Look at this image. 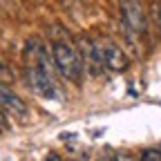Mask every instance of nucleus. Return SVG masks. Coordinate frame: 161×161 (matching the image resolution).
Wrapping results in <instances>:
<instances>
[{
	"label": "nucleus",
	"mask_w": 161,
	"mask_h": 161,
	"mask_svg": "<svg viewBox=\"0 0 161 161\" xmlns=\"http://www.w3.org/2000/svg\"><path fill=\"white\" fill-rule=\"evenodd\" d=\"M52 63L54 69L69 83H80L83 78V60L78 56V49L72 47L67 40H54L52 43Z\"/></svg>",
	"instance_id": "1"
},
{
	"label": "nucleus",
	"mask_w": 161,
	"mask_h": 161,
	"mask_svg": "<svg viewBox=\"0 0 161 161\" xmlns=\"http://www.w3.org/2000/svg\"><path fill=\"white\" fill-rule=\"evenodd\" d=\"M94 45H96V54H98V60H101L103 69H110V72H125L128 69L130 58L112 38H98V40H94Z\"/></svg>",
	"instance_id": "2"
},
{
	"label": "nucleus",
	"mask_w": 161,
	"mask_h": 161,
	"mask_svg": "<svg viewBox=\"0 0 161 161\" xmlns=\"http://www.w3.org/2000/svg\"><path fill=\"white\" fill-rule=\"evenodd\" d=\"M25 80L31 92H36L38 96L43 98H58L60 96V90L54 80V74L52 72H45L40 67H34V65H27L25 69Z\"/></svg>",
	"instance_id": "3"
},
{
	"label": "nucleus",
	"mask_w": 161,
	"mask_h": 161,
	"mask_svg": "<svg viewBox=\"0 0 161 161\" xmlns=\"http://www.w3.org/2000/svg\"><path fill=\"white\" fill-rule=\"evenodd\" d=\"M121 25L128 34H146L148 16L141 3H121Z\"/></svg>",
	"instance_id": "4"
},
{
	"label": "nucleus",
	"mask_w": 161,
	"mask_h": 161,
	"mask_svg": "<svg viewBox=\"0 0 161 161\" xmlns=\"http://www.w3.org/2000/svg\"><path fill=\"white\" fill-rule=\"evenodd\" d=\"M0 112H7L20 121H27V116H29L27 103L5 83H0Z\"/></svg>",
	"instance_id": "5"
},
{
	"label": "nucleus",
	"mask_w": 161,
	"mask_h": 161,
	"mask_svg": "<svg viewBox=\"0 0 161 161\" xmlns=\"http://www.w3.org/2000/svg\"><path fill=\"white\" fill-rule=\"evenodd\" d=\"M78 56L80 60H83V65H87V69L98 76L101 72H103V67H101V60H98V54H96V45L94 40L90 36H78Z\"/></svg>",
	"instance_id": "6"
},
{
	"label": "nucleus",
	"mask_w": 161,
	"mask_h": 161,
	"mask_svg": "<svg viewBox=\"0 0 161 161\" xmlns=\"http://www.w3.org/2000/svg\"><path fill=\"white\" fill-rule=\"evenodd\" d=\"M139 161H161V150H154V148H148L141 152V159Z\"/></svg>",
	"instance_id": "7"
},
{
	"label": "nucleus",
	"mask_w": 161,
	"mask_h": 161,
	"mask_svg": "<svg viewBox=\"0 0 161 161\" xmlns=\"http://www.w3.org/2000/svg\"><path fill=\"white\" fill-rule=\"evenodd\" d=\"M112 161H139V159H134V157H132V154H128V152H116Z\"/></svg>",
	"instance_id": "8"
},
{
	"label": "nucleus",
	"mask_w": 161,
	"mask_h": 161,
	"mask_svg": "<svg viewBox=\"0 0 161 161\" xmlns=\"http://www.w3.org/2000/svg\"><path fill=\"white\" fill-rule=\"evenodd\" d=\"M154 20H157V27H159V31H161V3L154 5Z\"/></svg>",
	"instance_id": "9"
},
{
	"label": "nucleus",
	"mask_w": 161,
	"mask_h": 161,
	"mask_svg": "<svg viewBox=\"0 0 161 161\" xmlns=\"http://www.w3.org/2000/svg\"><path fill=\"white\" fill-rule=\"evenodd\" d=\"M45 161H63V159H60L56 152H52V154H47V159H45Z\"/></svg>",
	"instance_id": "10"
},
{
	"label": "nucleus",
	"mask_w": 161,
	"mask_h": 161,
	"mask_svg": "<svg viewBox=\"0 0 161 161\" xmlns=\"http://www.w3.org/2000/svg\"><path fill=\"white\" fill-rule=\"evenodd\" d=\"M101 161H112V159H101Z\"/></svg>",
	"instance_id": "11"
},
{
	"label": "nucleus",
	"mask_w": 161,
	"mask_h": 161,
	"mask_svg": "<svg viewBox=\"0 0 161 161\" xmlns=\"http://www.w3.org/2000/svg\"><path fill=\"white\" fill-rule=\"evenodd\" d=\"M0 67H3V65H0Z\"/></svg>",
	"instance_id": "12"
}]
</instances>
